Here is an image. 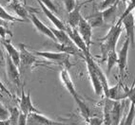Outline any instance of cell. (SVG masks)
Wrapping results in <instances>:
<instances>
[{
    "label": "cell",
    "instance_id": "obj_1",
    "mask_svg": "<svg viewBox=\"0 0 135 125\" xmlns=\"http://www.w3.org/2000/svg\"><path fill=\"white\" fill-rule=\"evenodd\" d=\"M60 79L62 81V82L64 84L65 87L67 88L68 92L71 95V97L73 98V100L75 101L76 104H77L78 108L80 110V113L82 115V117L85 118L86 121H89V118H90V111H89V107L87 106V104L85 103L82 100L80 99L79 95L77 94V91L75 89L74 84H73V82L71 78H70V75L69 73V70L67 68L65 69H62L60 72Z\"/></svg>",
    "mask_w": 135,
    "mask_h": 125
},
{
    "label": "cell",
    "instance_id": "obj_2",
    "mask_svg": "<svg viewBox=\"0 0 135 125\" xmlns=\"http://www.w3.org/2000/svg\"><path fill=\"white\" fill-rule=\"evenodd\" d=\"M122 32V28L120 24H116L110 28L108 34L101 39V54L102 62L107 60L109 51L116 50V45Z\"/></svg>",
    "mask_w": 135,
    "mask_h": 125
},
{
    "label": "cell",
    "instance_id": "obj_3",
    "mask_svg": "<svg viewBox=\"0 0 135 125\" xmlns=\"http://www.w3.org/2000/svg\"><path fill=\"white\" fill-rule=\"evenodd\" d=\"M84 55H85V59H86V62H87L88 72H89V79H90V82H91L94 93L96 94V95H98V96H101L102 94L104 93V91H103V87H102V84L98 78V75H97L96 71L94 69V66H93L94 61L89 53L84 54Z\"/></svg>",
    "mask_w": 135,
    "mask_h": 125
},
{
    "label": "cell",
    "instance_id": "obj_4",
    "mask_svg": "<svg viewBox=\"0 0 135 125\" xmlns=\"http://www.w3.org/2000/svg\"><path fill=\"white\" fill-rule=\"evenodd\" d=\"M34 54L37 56H40V57H44L48 59V60H51L52 62H55L56 64H61V65H64L66 67H70L71 66V64L70 62V54H67V53L64 52H51V51H34Z\"/></svg>",
    "mask_w": 135,
    "mask_h": 125
},
{
    "label": "cell",
    "instance_id": "obj_5",
    "mask_svg": "<svg viewBox=\"0 0 135 125\" xmlns=\"http://www.w3.org/2000/svg\"><path fill=\"white\" fill-rule=\"evenodd\" d=\"M19 53H20V67L22 69H29L31 65L37 62V57L34 53L30 52L26 48L24 44H19Z\"/></svg>",
    "mask_w": 135,
    "mask_h": 125
},
{
    "label": "cell",
    "instance_id": "obj_6",
    "mask_svg": "<svg viewBox=\"0 0 135 125\" xmlns=\"http://www.w3.org/2000/svg\"><path fill=\"white\" fill-rule=\"evenodd\" d=\"M27 125H70L63 122H58L52 119H50L46 116L42 115L39 112L31 113L28 115Z\"/></svg>",
    "mask_w": 135,
    "mask_h": 125
},
{
    "label": "cell",
    "instance_id": "obj_7",
    "mask_svg": "<svg viewBox=\"0 0 135 125\" xmlns=\"http://www.w3.org/2000/svg\"><path fill=\"white\" fill-rule=\"evenodd\" d=\"M65 31L67 32L68 35H69V37H70V39L71 40V42L77 46L78 49H80V50L82 51L83 54L89 53V50L88 49L87 46H86V44H85L82 36L80 35L79 31H78L77 29H73V28H70V26H67Z\"/></svg>",
    "mask_w": 135,
    "mask_h": 125
},
{
    "label": "cell",
    "instance_id": "obj_8",
    "mask_svg": "<svg viewBox=\"0 0 135 125\" xmlns=\"http://www.w3.org/2000/svg\"><path fill=\"white\" fill-rule=\"evenodd\" d=\"M121 24L125 27L126 32H127V38L130 41V45L134 46L135 44V17L132 12H130L126 17L121 20Z\"/></svg>",
    "mask_w": 135,
    "mask_h": 125
},
{
    "label": "cell",
    "instance_id": "obj_9",
    "mask_svg": "<svg viewBox=\"0 0 135 125\" xmlns=\"http://www.w3.org/2000/svg\"><path fill=\"white\" fill-rule=\"evenodd\" d=\"M77 29L79 31L80 35L82 36L88 49L89 50L90 45H91V34H92V27L90 26L87 19H85L84 17L81 18L79 22V25L77 27Z\"/></svg>",
    "mask_w": 135,
    "mask_h": 125
},
{
    "label": "cell",
    "instance_id": "obj_10",
    "mask_svg": "<svg viewBox=\"0 0 135 125\" xmlns=\"http://www.w3.org/2000/svg\"><path fill=\"white\" fill-rule=\"evenodd\" d=\"M18 66L15 65V62L10 58V56L7 55L6 57V69H7V75L10 81L15 84L16 86H20V72L18 70Z\"/></svg>",
    "mask_w": 135,
    "mask_h": 125
},
{
    "label": "cell",
    "instance_id": "obj_11",
    "mask_svg": "<svg viewBox=\"0 0 135 125\" xmlns=\"http://www.w3.org/2000/svg\"><path fill=\"white\" fill-rule=\"evenodd\" d=\"M130 41L128 38L126 39L125 43H124L123 46L121 48L120 51L118 52V59H117V65L119 67V72H120L121 77H123L125 69L128 65V48H129Z\"/></svg>",
    "mask_w": 135,
    "mask_h": 125
},
{
    "label": "cell",
    "instance_id": "obj_12",
    "mask_svg": "<svg viewBox=\"0 0 135 125\" xmlns=\"http://www.w3.org/2000/svg\"><path fill=\"white\" fill-rule=\"evenodd\" d=\"M30 19H31L32 25H33L34 28L37 29V31H38V32L44 34V35H46L47 37H49L50 39H51L54 43H57L55 36L53 35L52 31L51 30V29H50V28H48L46 25L44 24L43 22L39 19L38 17H36V15L33 14L32 12H30Z\"/></svg>",
    "mask_w": 135,
    "mask_h": 125
},
{
    "label": "cell",
    "instance_id": "obj_13",
    "mask_svg": "<svg viewBox=\"0 0 135 125\" xmlns=\"http://www.w3.org/2000/svg\"><path fill=\"white\" fill-rule=\"evenodd\" d=\"M37 2H38V4L40 5V8H41L42 12L45 13V15H46L47 17L49 18V20L52 23V25L54 27H55V29H60V30H66V28H67V26H66L64 23H63L62 21H61L59 18H58L57 16L55 15V13H53L51 11H50L48 9V8L46 7V6L44 5L43 3L40 1V0H36Z\"/></svg>",
    "mask_w": 135,
    "mask_h": 125
},
{
    "label": "cell",
    "instance_id": "obj_14",
    "mask_svg": "<svg viewBox=\"0 0 135 125\" xmlns=\"http://www.w3.org/2000/svg\"><path fill=\"white\" fill-rule=\"evenodd\" d=\"M20 111L21 113H24L26 115H29L31 113H36L38 111L34 108L33 104L31 102V95L30 94H26L24 91V89H22V94H21V100H20Z\"/></svg>",
    "mask_w": 135,
    "mask_h": 125
},
{
    "label": "cell",
    "instance_id": "obj_15",
    "mask_svg": "<svg viewBox=\"0 0 135 125\" xmlns=\"http://www.w3.org/2000/svg\"><path fill=\"white\" fill-rule=\"evenodd\" d=\"M10 7L16 13L17 16L19 17V18H22V19L28 21V19L30 18V12L23 6V4L20 3V1H18V0H12V2L10 3Z\"/></svg>",
    "mask_w": 135,
    "mask_h": 125
},
{
    "label": "cell",
    "instance_id": "obj_16",
    "mask_svg": "<svg viewBox=\"0 0 135 125\" xmlns=\"http://www.w3.org/2000/svg\"><path fill=\"white\" fill-rule=\"evenodd\" d=\"M2 44L4 48H6V50L8 51V55L10 56V58L12 60V62H15V65L18 67H20V53L17 50L15 46H12V44L7 40H3Z\"/></svg>",
    "mask_w": 135,
    "mask_h": 125
},
{
    "label": "cell",
    "instance_id": "obj_17",
    "mask_svg": "<svg viewBox=\"0 0 135 125\" xmlns=\"http://www.w3.org/2000/svg\"><path fill=\"white\" fill-rule=\"evenodd\" d=\"M122 111H123V106L120 101H114L112 110H111L110 121L111 125H118L122 119Z\"/></svg>",
    "mask_w": 135,
    "mask_h": 125
},
{
    "label": "cell",
    "instance_id": "obj_18",
    "mask_svg": "<svg viewBox=\"0 0 135 125\" xmlns=\"http://www.w3.org/2000/svg\"><path fill=\"white\" fill-rule=\"evenodd\" d=\"M80 7L81 6H76L73 12H69V16H68V23H69V26L70 28H73V29H77L78 25H79V22L82 18V15H81V12H80Z\"/></svg>",
    "mask_w": 135,
    "mask_h": 125
},
{
    "label": "cell",
    "instance_id": "obj_19",
    "mask_svg": "<svg viewBox=\"0 0 135 125\" xmlns=\"http://www.w3.org/2000/svg\"><path fill=\"white\" fill-rule=\"evenodd\" d=\"M51 30L52 31L53 35L55 36L57 43L62 44V45H67V46H73V42L65 30H60V29H55V28H51Z\"/></svg>",
    "mask_w": 135,
    "mask_h": 125
},
{
    "label": "cell",
    "instance_id": "obj_20",
    "mask_svg": "<svg viewBox=\"0 0 135 125\" xmlns=\"http://www.w3.org/2000/svg\"><path fill=\"white\" fill-rule=\"evenodd\" d=\"M93 66H94L95 71H96L97 75H98V78H99V80H100V82H101V84H102L103 91H104L106 97H108V94H109V82H108V80H107L106 75L104 74V72L102 71V69L100 68V66H99L95 62H93Z\"/></svg>",
    "mask_w": 135,
    "mask_h": 125
},
{
    "label": "cell",
    "instance_id": "obj_21",
    "mask_svg": "<svg viewBox=\"0 0 135 125\" xmlns=\"http://www.w3.org/2000/svg\"><path fill=\"white\" fill-rule=\"evenodd\" d=\"M113 100H110L107 98L105 101L104 105V123L106 125H111L110 121V116H111V110H112V106H113Z\"/></svg>",
    "mask_w": 135,
    "mask_h": 125
},
{
    "label": "cell",
    "instance_id": "obj_22",
    "mask_svg": "<svg viewBox=\"0 0 135 125\" xmlns=\"http://www.w3.org/2000/svg\"><path fill=\"white\" fill-rule=\"evenodd\" d=\"M117 4H118V3H117ZM117 4H115V5H113L112 7L109 8V9H107V10L102 12V16H103L104 22L109 23V22H110L111 20L114 18L115 12H116V11H117Z\"/></svg>",
    "mask_w": 135,
    "mask_h": 125
},
{
    "label": "cell",
    "instance_id": "obj_23",
    "mask_svg": "<svg viewBox=\"0 0 135 125\" xmlns=\"http://www.w3.org/2000/svg\"><path fill=\"white\" fill-rule=\"evenodd\" d=\"M0 18H2L8 22H26V20L22 19V18L15 17L13 15L10 14L1 5H0Z\"/></svg>",
    "mask_w": 135,
    "mask_h": 125
},
{
    "label": "cell",
    "instance_id": "obj_24",
    "mask_svg": "<svg viewBox=\"0 0 135 125\" xmlns=\"http://www.w3.org/2000/svg\"><path fill=\"white\" fill-rule=\"evenodd\" d=\"M117 59H118V55L116 53V50H111L108 54L107 57V61H108V74H109L111 69L113 68L115 65H117Z\"/></svg>",
    "mask_w": 135,
    "mask_h": 125
},
{
    "label": "cell",
    "instance_id": "obj_25",
    "mask_svg": "<svg viewBox=\"0 0 135 125\" xmlns=\"http://www.w3.org/2000/svg\"><path fill=\"white\" fill-rule=\"evenodd\" d=\"M55 45V48L58 50V52H64L70 55L73 54H77L78 51L75 48H73V46H67V45H62L59 43H54Z\"/></svg>",
    "mask_w": 135,
    "mask_h": 125
},
{
    "label": "cell",
    "instance_id": "obj_26",
    "mask_svg": "<svg viewBox=\"0 0 135 125\" xmlns=\"http://www.w3.org/2000/svg\"><path fill=\"white\" fill-rule=\"evenodd\" d=\"M9 111H10V118L7 120L9 125H17L21 111L18 110V108H11Z\"/></svg>",
    "mask_w": 135,
    "mask_h": 125
},
{
    "label": "cell",
    "instance_id": "obj_27",
    "mask_svg": "<svg viewBox=\"0 0 135 125\" xmlns=\"http://www.w3.org/2000/svg\"><path fill=\"white\" fill-rule=\"evenodd\" d=\"M90 26L93 28V27H101L102 24L104 23V20H103V16H102V12L100 13H97V14L93 15L89 18V20H88Z\"/></svg>",
    "mask_w": 135,
    "mask_h": 125
},
{
    "label": "cell",
    "instance_id": "obj_28",
    "mask_svg": "<svg viewBox=\"0 0 135 125\" xmlns=\"http://www.w3.org/2000/svg\"><path fill=\"white\" fill-rule=\"evenodd\" d=\"M135 9V0H129V4H128V6L127 7V9L125 10V12L122 13V15H121L120 19H119V21L117 22V24H120L121 25V20L123 19L124 17H126L128 14H129L130 12H132V11Z\"/></svg>",
    "mask_w": 135,
    "mask_h": 125
},
{
    "label": "cell",
    "instance_id": "obj_29",
    "mask_svg": "<svg viewBox=\"0 0 135 125\" xmlns=\"http://www.w3.org/2000/svg\"><path fill=\"white\" fill-rule=\"evenodd\" d=\"M63 2L68 12H73L76 8V0H63Z\"/></svg>",
    "mask_w": 135,
    "mask_h": 125
},
{
    "label": "cell",
    "instance_id": "obj_30",
    "mask_svg": "<svg viewBox=\"0 0 135 125\" xmlns=\"http://www.w3.org/2000/svg\"><path fill=\"white\" fill-rule=\"evenodd\" d=\"M10 118V111L0 103V120H8Z\"/></svg>",
    "mask_w": 135,
    "mask_h": 125
},
{
    "label": "cell",
    "instance_id": "obj_31",
    "mask_svg": "<svg viewBox=\"0 0 135 125\" xmlns=\"http://www.w3.org/2000/svg\"><path fill=\"white\" fill-rule=\"evenodd\" d=\"M42 3H43L44 5L46 6L47 8H48L49 10L51 11V12H53V13H57L58 11H57V8H56L55 4L53 3L52 0H40Z\"/></svg>",
    "mask_w": 135,
    "mask_h": 125
},
{
    "label": "cell",
    "instance_id": "obj_32",
    "mask_svg": "<svg viewBox=\"0 0 135 125\" xmlns=\"http://www.w3.org/2000/svg\"><path fill=\"white\" fill-rule=\"evenodd\" d=\"M10 36L12 37V33L9 30L8 27L5 26H0V37L2 38V40H7V37Z\"/></svg>",
    "mask_w": 135,
    "mask_h": 125
},
{
    "label": "cell",
    "instance_id": "obj_33",
    "mask_svg": "<svg viewBox=\"0 0 135 125\" xmlns=\"http://www.w3.org/2000/svg\"><path fill=\"white\" fill-rule=\"evenodd\" d=\"M119 2V0H104L101 4V9L103 11L107 10V9H109V8L112 7L113 5L117 4Z\"/></svg>",
    "mask_w": 135,
    "mask_h": 125
},
{
    "label": "cell",
    "instance_id": "obj_34",
    "mask_svg": "<svg viewBox=\"0 0 135 125\" xmlns=\"http://www.w3.org/2000/svg\"><path fill=\"white\" fill-rule=\"evenodd\" d=\"M127 98H128V99L131 101V103L135 106V86L134 85L127 91Z\"/></svg>",
    "mask_w": 135,
    "mask_h": 125
},
{
    "label": "cell",
    "instance_id": "obj_35",
    "mask_svg": "<svg viewBox=\"0 0 135 125\" xmlns=\"http://www.w3.org/2000/svg\"><path fill=\"white\" fill-rule=\"evenodd\" d=\"M103 123H104V120L102 118H96V117L89 118V121H88V125H103Z\"/></svg>",
    "mask_w": 135,
    "mask_h": 125
},
{
    "label": "cell",
    "instance_id": "obj_36",
    "mask_svg": "<svg viewBox=\"0 0 135 125\" xmlns=\"http://www.w3.org/2000/svg\"><path fill=\"white\" fill-rule=\"evenodd\" d=\"M27 119H28V115L21 113L19 116V119H18L17 125H27Z\"/></svg>",
    "mask_w": 135,
    "mask_h": 125
},
{
    "label": "cell",
    "instance_id": "obj_37",
    "mask_svg": "<svg viewBox=\"0 0 135 125\" xmlns=\"http://www.w3.org/2000/svg\"><path fill=\"white\" fill-rule=\"evenodd\" d=\"M0 90H1V91H3L4 93H7L8 95H9V96L11 97L10 91H9V90L7 89V87H6L5 85H4V84H3V82H1V80H0Z\"/></svg>",
    "mask_w": 135,
    "mask_h": 125
},
{
    "label": "cell",
    "instance_id": "obj_38",
    "mask_svg": "<svg viewBox=\"0 0 135 125\" xmlns=\"http://www.w3.org/2000/svg\"><path fill=\"white\" fill-rule=\"evenodd\" d=\"M0 26L8 27V21H6V20L2 19V18H0Z\"/></svg>",
    "mask_w": 135,
    "mask_h": 125
},
{
    "label": "cell",
    "instance_id": "obj_39",
    "mask_svg": "<svg viewBox=\"0 0 135 125\" xmlns=\"http://www.w3.org/2000/svg\"><path fill=\"white\" fill-rule=\"evenodd\" d=\"M0 125H9L7 120H0Z\"/></svg>",
    "mask_w": 135,
    "mask_h": 125
},
{
    "label": "cell",
    "instance_id": "obj_40",
    "mask_svg": "<svg viewBox=\"0 0 135 125\" xmlns=\"http://www.w3.org/2000/svg\"><path fill=\"white\" fill-rule=\"evenodd\" d=\"M125 119H126V118H123V119L120 121V123H119L118 125H125Z\"/></svg>",
    "mask_w": 135,
    "mask_h": 125
},
{
    "label": "cell",
    "instance_id": "obj_41",
    "mask_svg": "<svg viewBox=\"0 0 135 125\" xmlns=\"http://www.w3.org/2000/svg\"><path fill=\"white\" fill-rule=\"evenodd\" d=\"M5 1H7V2H9V3H11L12 1V0H5Z\"/></svg>",
    "mask_w": 135,
    "mask_h": 125
},
{
    "label": "cell",
    "instance_id": "obj_42",
    "mask_svg": "<svg viewBox=\"0 0 135 125\" xmlns=\"http://www.w3.org/2000/svg\"><path fill=\"white\" fill-rule=\"evenodd\" d=\"M127 1H128V0H122V2H123V3H126Z\"/></svg>",
    "mask_w": 135,
    "mask_h": 125
},
{
    "label": "cell",
    "instance_id": "obj_43",
    "mask_svg": "<svg viewBox=\"0 0 135 125\" xmlns=\"http://www.w3.org/2000/svg\"><path fill=\"white\" fill-rule=\"evenodd\" d=\"M134 17H135V14H134Z\"/></svg>",
    "mask_w": 135,
    "mask_h": 125
}]
</instances>
